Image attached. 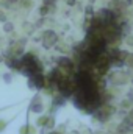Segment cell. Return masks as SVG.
I'll return each mask as SVG.
<instances>
[{
    "label": "cell",
    "instance_id": "52a82bcc",
    "mask_svg": "<svg viewBox=\"0 0 133 134\" xmlns=\"http://www.w3.org/2000/svg\"><path fill=\"white\" fill-rule=\"evenodd\" d=\"M67 2V5H74V3H75V0H66Z\"/></svg>",
    "mask_w": 133,
    "mask_h": 134
},
{
    "label": "cell",
    "instance_id": "6da1fadb",
    "mask_svg": "<svg viewBox=\"0 0 133 134\" xmlns=\"http://www.w3.org/2000/svg\"><path fill=\"white\" fill-rule=\"evenodd\" d=\"M42 44H44V47L45 48H50L52 45H55L57 44V34L53 33L52 30H47V31H44L42 34Z\"/></svg>",
    "mask_w": 133,
    "mask_h": 134
},
{
    "label": "cell",
    "instance_id": "ba28073f",
    "mask_svg": "<svg viewBox=\"0 0 133 134\" xmlns=\"http://www.w3.org/2000/svg\"><path fill=\"white\" fill-rule=\"evenodd\" d=\"M9 2H17V0H9Z\"/></svg>",
    "mask_w": 133,
    "mask_h": 134
},
{
    "label": "cell",
    "instance_id": "3957f363",
    "mask_svg": "<svg viewBox=\"0 0 133 134\" xmlns=\"http://www.w3.org/2000/svg\"><path fill=\"white\" fill-rule=\"evenodd\" d=\"M58 66L63 67V69H66V70H72L74 69V64H72V61L66 58V56H61V58H58Z\"/></svg>",
    "mask_w": 133,
    "mask_h": 134
},
{
    "label": "cell",
    "instance_id": "8992f818",
    "mask_svg": "<svg viewBox=\"0 0 133 134\" xmlns=\"http://www.w3.org/2000/svg\"><path fill=\"white\" fill-rule=\"evenodd\" d=\"M3 78H5V81H8V83H9V81H11V75H5V76H3Z\"/></svg>",
    "mask_w": 133,
    "mask_h": 134
},
{
    "label": "cell",
    "instance_id": "7a4b0ae2",
    "mask_svg": "<svg viewBox=\"0 0 133 134\" xmlns=\"http://www.w3.org/2000/svg\"><path fill=\"white\" fill-rule=\"evenodd\" d=\"M111 80H113V83H116V84H124V83H127L129 76H127L125 73H122V72H116V73L111 75Z\"/></svg>",
    "mask_w": 133,
    "mask_h": 134
},
{
    "label": "cell",
    "instance_id": "277c9868",
    "mask_svg": "<svg viewBox=\"0 0 133 134\" xmlns=\"http://www.w3.org/2000/svg\"><path fill=\"white\" fill-rule=\"evenodd\" d=\"M32 111H34V112H41V111H42V106H41V103H39V97H36L34 101L32 103Z\"/></svg>",
    "mask_w": 133,
    "mask_h": 134
},
{
    "label": "cell",
    "instance_id": "5b68a950",
    "mask_svg": "<svg viewBox=\"0 0 133 134\" xmlns=\"http://www.w3.org/2000/svg\"><path fill=\"white\" fill-rule=\"evenodd\" d=\"M3 30H5V31H13V24H9V22H5V25H3Z\"/></svg>",
    "mask_w": 133,
    "mask_h": 134
}]
</instances>
